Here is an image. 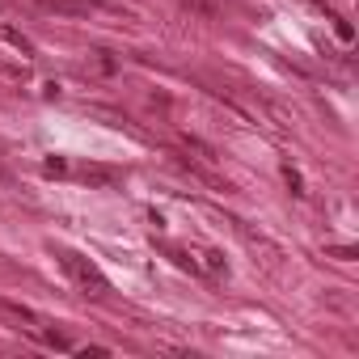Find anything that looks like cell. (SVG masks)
<instances>
[{
    "mask_svg": "<svg viewBox=\"0 0 359 359\" xmlns=\"http://www.w3.org/2000/svg\"><path fill=\"white\" fill-rule=\"evenodd\" d=\"M60 258H64V271H68V275H72V279L89 292V296H106V292H110L106 275H102L89 258H81V254H60Z\"/></svg>",
    "mask_w": 359,
    "mask_h": 359,
    "instance_id": "obj_1",
    "label": "cell"
},
{
    "mask_svg": "<svg viewBox=\"0 0 359 359\" xmlns=\"http://www.w3.org/2000/svg\"><path fill=\"white\" fill-rule=\"evenodd\" d=\"M0 39H5L9 47H18L22 55H34V43H30V39H26L22 30H13V26H0Z\"/></svg>",
    "mask_w": 359,
    "mask_h": 359,
    "instance_id": "obj_2",
    "label": "cell"
},
{
    "mask_svg": "<svg viewBox=\"0 0 359 359\" xmlns=\"http://www.w3.org/2000/svg\"><path fill=\"white\" fill-rule=\"evenodd\" d=\"M51 9H60V13H89L93 9V0H47Z\"/></svg>",
    "mask_w": 359,
    "mask_h": 359,
    "instance_id": "obj_3",
    "label": "cell"
},
{
    "mask_svg": "<svg viewBox=\"0 0 359 359\" xmlns=\"http://www.w3.org/2000/svg\"><path fill=\"white\" fill-rule=\"evenodd\" d=\"M321 9H325V5H321ZM325 18L334 22V30H338V39H342V43H351V39H355V30H351V22H346V18H338L334 9H325Z\"/></svg>",
    "mask_w": 359,
    "mask_h": 359,
    "instance_id": "obj_4",
    "label": "cell"
},
{
    "mask_svg": "<svg viewBox=\"0 0 359 359\" xmlns=\"http://www.w3.org/2000/svg\"><path fill=\"white\" fill-rule=\"evenodd\" d=\"M283 177H287V187H292V195H304V177H300V173H296L292 165L283 169Z\"/></svg>",
    "mask_w": 359,
    "mask_h": 359,
    "instance_id": "obj_5",
    "label": "cell"
},
{
    "mask_svg": "<svg viewBox=\"0 0 359 359\" xmlns=\"http://www.w3.org/2000/svg\"><path fill=\"white\" fill-rule=\"evenodd\" d=\"M203 258H208V271H229V266H224V254H220V250H208Z\"/></svg>",
    "mask_w": 359,
    "mask_h": 359,
    "instance_id": "obj_6",
    "label": "cell"
},
{
    "mask_svg": "<svg viewBox=\"0 0 359 359\" xmlns=\"http://www.w3.org/2000/svg\"><path fill=\"white\" fill-rule=\"evenodd\" d=\"M85 177H89V182H114V173H106V169H85Z\"/></svg>",
    "mask_w": 359,
    "mask_h": 359,
    "instance_id": "obj_7",
    "label": "cell"
}]
</instances>
